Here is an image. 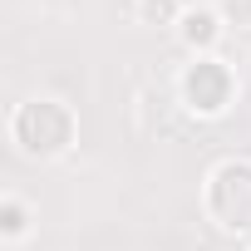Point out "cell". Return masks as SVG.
<instances>
[{
  "instance_id": "6da1fadb",
  "label": "cell",
  "mask_w": 251,
  "mask_h": 251,
  "mask_svg": "<svg viewBox=\"0 0 251 251\" xmlns=\"http://www.w3.org/2000/svg\"><path fill=\"white\" fill-rule=\"evenodd\" d=\"M69 138H74V118H69L64 103L35 99V103H25V108L15 113V143H20L25 153H35V158L59 153Z\"/></svg>"
},
{
  "instance_id": "7a4b0ae2",
  "label": "cell",
  "mask_w": 251,
  "mask_h": 251,
  "mask_svg": "<svg viewBox=\"0 0 251 251\" xmlns=\"http://www.w3.org/2000/svg\"><path fill=\"white\" fill-rule=\"evenodd\" d=\"M212 217L226 231H251V163H226L212 173V192H207Z\"/></svg>"
},
{
  "instance_id": "3957f363",
  "label": "cell",
  "mask_w": 251,
  "mask_h": 251,
  "mask_svg": "<svg viewBox=\"0 0 251 251\" xmlns=\"http://www.w3.org/2000/svg\"><path fill=\"white\" fill-rule=\"evenodd\" d=\"M182 94H187V103H192L197 113H217V108H226V99H231V74H226L222 64L202 59V64L187 69Z\"/></svg>"
},
{
  "instance_id": "277c9868",
  "label": "cell",
  "mask_w": 251,
  "mask_h": 251,
  "mask_svg": "<svg viewBox=\"0 0 251 251\" xmlns=\"http://www.w3.org/2000/svg\"><path fill=\"white\" fill-rule=\"evenodd\" d=\"M182 40H187V45H212V40H217V20L202 15V10L187 15V20H182Z\"/></svg>"
},
{
  "instance_id": "5b68a950",
  "label": "cell",
  "mask_w": 251,
  "mask_h": 251,
  "mask_svg": "<svg viewBox=\"0 0 251 251\" xmlns=\"http://www.w3.org/2000/svg\"><path fill=\"white\" fill-rule=\"evenodd\" d=\"M0 217H5V231H10V236H20V231H25V212H20L15 202H5V212H0Z\"/></svg>"
},
{
  "instance_id": "8992f818",
  "label": "cell",
  "mask_w": 251,
  "mask_h": 251,
  "mask_svg": "<svg viewBox=\"0 0 251 251\" xmlns=\"http://www.w3.org/2000/svg\"><path fill=\"white\" fill-rule=\"evenodd\" d=\"M226 15L236 25H251V0H226Z\"/></svg>"
}]
</instances>
